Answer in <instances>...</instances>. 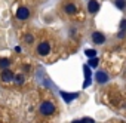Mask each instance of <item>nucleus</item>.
<instances>
[{
	"instance_id": "obj_14",
	"label": "nucleus",
	"mask_w": 126,
	"mask_h": 123,
	"mask_svg": "<svg viewBox=\"0 0 126 123\" xmlns=\"http://www.w3.org/2000/svg\"><path fill=\"white\" fill-rule=\"evenodd\" d=\"M85 53H86V56H88V58H95L96 50H94V49H86V50H85Z\"/></svg>"
},
{
	"instance_id": "obj_18",
	"label": "nucleus",
	"mask_w": 126,
	"mask_h": 123,
	"mask_svg": "<svg viewBox=\"0 0 126 123\" xmlns=\"http://www.w3.org/2000/svg\"><path fill=\"white\" fill-rule=\"evenodd\" d=\"M120 30H125L126 31V19H122L120 21Z\"/></svg>"
},
{
	"instance_id": "obj_15",
	"label": "nucleus",
	"mask_w": 126,
	"mask_h": 123,
	"mask_svg": "<svg viewBox=\"0 0 126 123\" xmlns=\"http://www.w3.org/2000/svg\"><path fill=\"white\" fill-rule=\"evenodd\" d=\"M14 80H15V83L22 85V83H24V76H22V74H16V76L14 77Z\"/></svg>"
},
{
	"instance_id": "obj_7",
	"label": "nucleus",
	"mask_w": 126,
	"mask_h": 123,
	"mask_svg": "<svg viewBox=\"0 0 126 123\" xmlns=\"http://www.w3.org/2000/svg\"><path fill=\"white\" fill-rule=\"evenodd\" d=\"M98 9H99V3L96 2V0H89L88 2V12L89 14H95V12H98Z\"/></svg>"
},
{
	"instance_id": "obj_4",
	"label": "nucleus",
	"mask_w": 126,
	"mask_h": 123,
	"mask_svg": "<svg viewBox=\"0 0 126 123\" xmlns=\"http://www.w3.org/2000/svg\"><path fill=\"white\" fill-rule=\"evenodd\" d=\"M92 42L95 45H102V43H105V36L101 31H94L92 33Z\"/></svg>"
},
{
	"instance_id": "obj_1",
	"label": "nucleus",
	"mask_w": 126,
	"mask_h": 123,
	"mask_svg": "<svg viewBox=\"0 0 126 123\" xmlns=\"http://www.w3.org/2000/svg\"><path fill=\"white\" fill-rule=\"evenodd\" d=\"M39 111H40V114L42 116H52L55 111H56V107H55V104L53 102H50V101H43L42 104H40V107H39Z\"/></svg>"
},
{
	"instance_id": "obj_11",
	"label": "nucleus",
	"mask_w": 126,
	"mask_h": 123,
	"mask_svg": "<svg viewBox=\"0 0 126 123\" xmlns=\"http://www.w3.org/2000/svg\"><path fill=\"white\" fill-rule=\"evenodd\" d=\"M11 64V61L8 58H0V70H6Z\"/></svg>"
},
{
	"instance_id": "obj_2",
	"label": "nucleus",
	"mask_w": 126,
	"mask_h": 123,
	"mask_svg": "<svg viewBox=\"0 0 126 123\" xmlns=\"http://www.w3.org/2000/svg\"><path fill=\"white\" fill-rule=\"evenodd\" d=\"M36 52H37V55H40V56L49 55V52H50V43H49L47 40L40 42V43L37 45V47H36Z\"/></svg>"
},
{
	"instance_id": "obj_16",
	"label": "nucleus",
	"mask_w": 126,
	"mask_h": 123,
	"mask_svg": "<svg viewBox=\"0 0 126 123\" xmlns=\"http://www.w3.org/2000/svg\"><path fill=\"white\" fill-rule=\"evenodd\" d=\"M98 62H99L98 58H89V67H96Z\"/></svg>"
},
{
	"instance_id": "obj_13",
	"label": "nucleus",
	"mask_w": 126,
	"mask_h": 123,
	"mask_svg": "<svg viewBox=\"0 0 126 123\" xmlns=\"http://www.w3.org/2000/svg\"><path fill=\"white\" fill-rule=\"evenodd\" d=\"M24 42H25V43H28V45H30V43H33V42H34V36H33V34H30V33H27V34L24 36Z\"/></svg>"
},
{
	"instance_id": "obj_19",
	"label": "nucleus",
	"mask_w": 126,
	"mask_h": 123,
	"mask_svg": "<svg viewBox=\"0 0 126 123\" xmlns=\"http://www.w3.org/2000/svg\"><path fill=\"white\" fill-rule=\"evenodd\" d=\"M125 34H126V31H125V30H120V33H119L117 36H119V39H122V37H123Z\"/></svg>"
},
{
	"instance_id": "obj_20",
	"label": "nucleus",
	"mask_w": 126,
	"mask_h": 123,
	"mask_svg": "<svg viewBox=\"0 0 126 123\" xmlns=\"http://www.w3.org/2000/svg\"><path fill=\"white\" fill-rule=\"evenodd\" d=\"M30 68H31V67H30V65H27V64H25V65H24V71H30Z\"/></svg>"
},
{
	"instance_id": "obj_21",
	"label": "nucleus",
	"mask_w": 126,
	"mask_h": 123,
	"mask_svg": "<svg viewBox=\"0 0 126 123\" xmlns=\"http://www.w3.org/2000/svg\"><path fill=\"white\" fill-rule=\"evenodd\" d=\"M15 52H18V53H19V52H21V47H19V46H15Z\"/></svg>"
},
{
	"instance_id": "obj_3",
	"label": "nucleus",
	"mask_w": 126,
	"mask_h": 123,
	"mask_svg": "<svg viewBox=\"0 0 126 123\" xmlns=\"http://www.w3.org/2000/svg\"><path fill=\"white\" fill-rule=\"evenodd\" d=\"M28 16H30V9L28 8H25V6L18 8V11H16V19L25 21V19H28Z\"/></svg>"
},
{
	"instance_id": "obj_8",
	"label": "nucleus",
	"mask_w": 126,
	"mask_h": 123,
	"mask_svg": "<svg viewBox=\"0 0 126 123\" xmlns=\"http://www.w3.org/2000/svg\"><path fill=\"white\" fill-rule=\"evenodd\" d=\"M64 11L68 15H74V14H77V6L74 3H67V5H64Z\"/></svg>"
},
{
	"instance_id": "obj_10",
	"label": "nucleus",
	"mask_w": 126,
	"mask_h": 123,
	"mask_svg": "<svg viewBox=\"0 0 126 123\" xmlns=\"http://www.w3.org/2000/svg\"><path fill=\"white\" fill-rule=\"evenodd\" d=\"M61 95H62V98L65 99V102H71L74 98H77V96H79V93H65V92H62Z\"/></svg>"
},
{
	"instance_id": "obj_9",
	"label": "nucleus",
	"mask_w": 126,
	"mask_h": 123,
	"mask_svg": "<svg viewBox=\"0 0 126 123\" xmlns=\"http://www.w3.org/2000/svg\"><path fill=\"white\" fill-rule=\"evenodd\" d=\"M83 71H85V77H86V80L83 83V88H88V85H91V71H89V67L85 65L83 67Z\"/></svg>"
},
{
	"instance_id": "obj_5",
	"label": "nucleus",
	"mask_w": 126,
	"mask_h": 123,
	"mask_svg": "<svg viewBox=\"0 0 126 123\" xmlns=\"http://www.w3.org/2000/svg\"><path fill=\"white\" fill-rule=\"evenodd\" d=\"M14 73L11 71V70H2V74H0V79H2V82H5V83H9V82H12L14 80Z\"/></svg>"
},
{
	"instance_id": "obj_17",
	"label": "nucleus",
	"mask_w": 126,
	"mask_h": 123,
	"mask_svg": "<svg viewBox=\"0 0 126 123\" xmlns=\"http://www.w3.org/2000/svg\"><path fill=\"white\" fill-rule=\"evenodd\" d=\"M73 123H94V120L85 117V119H82V120H73Z\"/></svg>"
},
{
	"instance_id": "obj_6",
	"label": "nucleus",
	"mask_w": 126,
	"mask_h": 123,
	"mask_svg": "<svg viewBox=\"0 0 126 123\" xmlns=\"http://www.w3.org/2000/svg\"><path fill=\"white\" fill-rule=\"evenodd\" d=\"M95 79H96V82L98 83H101V85H104V83H107L108 82V74L107 73H104V71H98L96 74H95Z\"/></svg>"
},
{
	"instance_id": "obj_12",
	"label": "nucleus",
	"mask_w": 126,
	"mask_h": 123,
	"mask_svg": "<svg viewBox=\"0 0 126 123\" xmlns=\"http://www.w3.org/2000/svg\"><path fill=\"white\" fill-rule=\"evenodd\" d=\"M114 5L119 9H125L126 8V0H114Z\"/></svg>"
}]
</instances>
